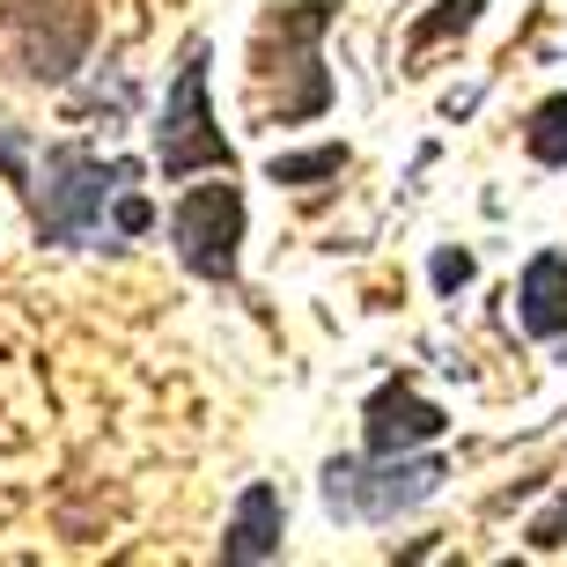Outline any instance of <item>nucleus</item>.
I'll return each instance as SVG.
<instances>
[{"mask_svg":"<svg viewBox=\"0 0 567 567\" xmlns=\"http://www.w3.org/2000/svg\"><path fill=\"white\" fill-rule=\"evenodd\" d=\"M0 177H8V185H30V126H16V118H8V111H0Z\"/></svg>","mask_w":567,"mask_h":567,"instance_id":"ddd939ff","label":"nucleus"},{"mask_svg":"<svg viewBox=\"0 0 567 567\" xmlns=\"http://www.w3.org/2000/svg\"><path fill=\"white\" fill-rule=\"evenodd\" d=\"M30 229L38 244H60V251H96V244H118V236H141L155 221V207L141 199V163L126 155H96L82 141H52L44 163L30 169Z\"/></svg>","mask_w":567,"mask_h":567,"instance_id":"f257e3e1","label":"nucleus"},{"mask_svg":"<svg viewBox=\"0 0 567 567\" xmlns=\"http://www.w3.org/2000/svg\"><path fill=\"white\" fill-rule=\"evenodd\" d=\"M472 274H480V258H472V251H435V288L442 295H457Z\"/></svg>","mask_w":567,"mask_h":567,"instance_id":"4468645a","label":"nucleus"},{"mask_svg":"<svg viewBox=\"0 0 567 567\" xmlns=\"http://www.w3.org/2000/svg\"><path fill=\"white\" fill-rule=\"evenodd\" d=\"M155 169L169 185L199 177V169H236V147L214 126V104H207V38H185V52H177L163 118H155Z\"/></svg>","mask_w":567,"mask_h":567,"instance_id":"20e7f679","label":"nucleus"},{"mask_svg":"<svg viewBox=\"0 0 567 567\" xmlns=\"http://www.w3.org/2000/svg\"><path fill=\"white\" fill-rule=\"evenodd\" d=\"M524 147H530V163L567 169V89H560V96H546V104L524 118Z\"/></svg>","mask_w":567,"mask_h":567,"instance_id":"9b49d317","label":"nucleus"},{"mask_svg":"<svg viewBox=\"0 0 567 567\" xmlns=\"http://www.w3.org/2000/svg\"><path fill=\"white\" fill-rule=\"evenodd\" d=\"M530 546H538V553L567 546V494H560V502L546 508V516H538V524H530Z\"/></svg>","mask_w":567,"mask_h":567,"instance_id":"2eb2a0df","label":"nucleus"},{"mask_svg":"<svg viewBox=\"0 0 567 567\" xmlns=\"http://www.w3.org/2000/svg\"><path fill=\"white\" fill-rule=\"evenodd\" d=\"M516 317L530 339H567V251H538L516 280Z\"/></svg>","mask_w":567,"mask_h":567,"instance_id":"1a4fd4ad","label":"nucleus"},{"mask_svg":"<svg viewBox=\"0 0 567 567\" xmlns=\"http://www.w3.org/2000/svg\"><path fill=\"white\" fill-rule=\"evenodd\" d=\"M347 169V141H324V147H302V155H274L266 177L274 185H317V177H339Z\"/></svg>","mask_w":567,"mask_h":567,"instance_id":"f8f14e48","label":"nucleus"},{"mask_svg":"<svg viewBox=\"0 0 567 567\" xmlns=\"http://www.w3.org/2000/svg\"><path fill=\"white\" fill-rule=\"evenodd\" d=\"M288 546V502H280L274 480H251L236 494V516L221 530V560L229 567H251V560H280Z\"/></svg>","mask_w":567,"mask_h":567,"instance_id":"6e6552de","label":"nucleus"},{"mask_svg":"<svg viewBox=\"0 0 567 567\" xmlns=\"http://www.w3.org/2000/svg\"><path fill=\"white\" fill-rule=\"evenodd\" d=\"M244 185H236V169H214V185L185 192L177 207H169V251L185 266L192 280H214V288H236V266H244Z\"/></svg>","mask_w":567,"mask_h":567,"instance_id":"423d86ee","label":"nucleus"},{"mask_svg":"<svg viewBox=\"0 0 567 567\" xmlns=\"http://www.w3.org/2000/svg\"><path fill=\"white\" fill-rule=\"evenodd\" d=\"M332 0H288V8H266L251 30V66H244V82L274 89L280 96H266V104L251 111L258 126H302V118H324L332 111V74H324V30H332Z\"/></svg>","mask_w":567,"mask_h":567,"instance_id":"f03ea898","label":"nucleus"},{"mask_svg":"<svg viewBox=\"0 0 567 567\" xmlns=\"http://www.w3.org/2000/svg\"><path fill=\"white\" fill-rule=\"evenodd\" d=\"M480 16H486V0H435V8H427V16L413 22V30H405V66H421L427 52H435V44L464 38V30H472Z\"/></svg>","mask_w":567,"mask_h":567,"instance_id":"9d476101","label":"nucleus"},{"mask_svg":"<svg viewBox=\"0 0 567 567\" xmlns=\"http://www.w3.org/2000/svg\"><path fill=\"white\" fill-rule=\"evenodd\" d=\"M96 44V8L89 0H0V52L16 60V74L60 89L89 66Z\"/></svg>","mask_w":567,"mask_h":567,"instance_id":"39448f33","label":"nucleus"},{"mask_svg":"<svg viewBox=\"0 0 567 567\" xmlns=\"http://www.w3.org/2000/svg\"><path fill=\"white\" fill-rule=\"evenodd\" d=\"M450 427V413H442L435 399H421L405 377H391L377 391V399L361 405V450L369 457H399V450H427V442Z\"/></svg>","mask_w":567,"mask_h":567,"instance_id":"0eeeda50","label":"nucleus"},{"mask_svg":"<svg viewBox=\"0 0 567 567\" xmlns=\"http://www.w3.org/2000/svg\"><path fill=\"white\" fill-rule=\"evenodd\" d=\"M450 464L399 450V457H332L324 464V508L339 524H399L405 508H421L442 494Z\"/></svg>","mask_w":567,"mask_h":567,"instance_id":"7ed1b4c3","label":"nucleus"}]
</instances>
